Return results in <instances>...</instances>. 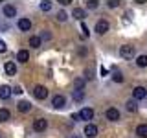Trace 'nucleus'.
<instances>
[{
  "label": "nucleus",
  "mask_w": 147,
  "mask_h": 138,
  "mask_svg": "<svg viewBox=\"0 0 147 138\" xmlns=\"http://www.w3.org/2000/svg\"><path fill=\"white\" fill-rule=\"evenodd\" d=\"M119 55H121L123 59H132L136 55V48L131 44H123L121 48H119Z\"/></svg>",
  "instance_id": "f257e3e1"
},
{
  "label": "nucleus",
  "mask_w": 147,
  "mask_h": 138,
  "mask_svg": "<svg viewBox=\"0 0 147 138\" xmlns=\"http://www.w3.org/2000/svg\"><path fill=\"white\" fill-rule=\"evenodd\" d=\"M109 28H110V24H109V20H105V18H101V20L96 22V31H98L99 35H105L109 31Z\"/></svg>",
  "instance_id": "f03ea898"
},
{
  "label": "nucleus",
  "mask_w": 147,
  "mask_h": 138,
  "mask_svg": "<svg viewBox=\"0 0 147 138\" xmlns=\"http://www.w3.org/2000/svg\"><path fill=\"white\" fill-rule=\"evenodd\" d=\"M33 96L37 99H46V98H48V89L42 87V85H37L33 89Z\"/></svg>",
  "instance_id": "7ed1b4c3"
},
{
  "label": "nucleus",
  "mask_w": 147,
  "mask_h": 138,
  "mask_svg": "<svg viewBox=\"0 0 147 138\" xmlns=\"http://www.w3.org/2000/svg\"><path fill=\"white\" fill-rule=\"evenodd\" d=\"M132 98H134L136 101L145 99L147 98V89H145V87H136V89L132 90Z\"/></svg>",
  "instance_id": "20e7f679"
},
{
  "label": "nucleus",
  "mask_w": 147,
  "mask_h": 138,
  "mask_svg": "<svg viewBox=\"0 0 147 138\" xmlns=\"http://www.w3.org/2000/svg\"><path fill=\"white\" fill-rule=\"evenodd\" d=\"M105 116H107V120H110V122H118L119 120V110L116 107H109L107 112H105Z\"/></svg>",
  "instance_id": "39448f33"
},
{
  "label": "nucleus",
  "mask_w": 147,
  "mask_h": 138,
  "mask_svg": "<svg viewBox=\"0 0 147 138\" xmlns=\"http://www.w3.org/2000/svg\"><path fill=\"white\" fill-rule=\"evenodd\" d=\"M46 127H48V122H46L44 118H37L35 122H33V129L37 133H42V131H46Z\"/></svg>",
  "instance_id": "423d86ee"
},
{
  "label": "nucleus",
  "mask_w": 147,
  "mask_h": 138,
  "mask_svg": "<svg viewBox=\"0 0 147 138\" xmlns=\"http://www.w3.org/2000/svg\"><path fill=\"white\" fill-rule=\"evenodd\" d=\"M85 135H86V138H96L98 136V127H96L94 123H86L85 125Z\"/></svg>",
  "instance_id": "0eeeda50"
},
{
  "label": "nucleus",
  "mask_w": 147,
  "mask_h": 138,
  "mask_svg": "<svg viewBox=\"0 0 147 138\" xmlns=\"http://www.w3.org/2000/svg\"><path fill=\"white\" fill-rule=\"evenodd\" d=\"M11 94H13L11 87H7V85L0 87V99H9V98H11Z\"/></svg>",
  "instance_id": "6e6552de"
},
{
  "label": "nucleus",
  "mask_w": 147,
  "mask_h": 138,
  "mask_svg": "<svg viewBox=\"0 0 147 138\" xmlns=\"http://www.w3.org/2000/svg\"><path fill=\"white\" fill-rule=\"evenodd\" d=\"M79 116H81V120H92V118H94V109H90V107L81 109L79 110Z\"/></svg>",
  "instance_id": "1a4fd4ad"
},
{
  "label": "nucleus",
  "mask_w": 147,
  "mask_h": 138,
  "mask_svg": "<svg viewBox=\"0 0 147 138\" xmlns=\"http://www.w3.org/2000/svg\"><path fill=\"white\" fill-rule=\"evenodd\" d=\"M30 28H31L30 18H18V30L20 31H30Z\"/></svg>",
  "instance_id": "9d476101"
},
{
  "label": "nucleus",
  "mask_w": 147,
  "mask_h": 138,
  "mask_svg": "<svg viewBox=\"0 0 147 138\" xmlns=\"http://www.w3.org/2000/svg\"><path fill=\"white\" fill-rule=\"evenodd\" d=\"M4 70H6L7 76H15V74H17V64L13 61H7L6 64H4Z\"/></svg>",
  "instance_id": "9b49d317"
},
{
  "label": "nucleus",
  "mask_w": 147,
  "mask_h": 138,
  "mask_svg": "<svg viewBox=\"0 0 147 138\" xmlns=\"http://www.w3.org/2000/svg\"><path fill=\"white\" fill-rule=\"evenodd\" d=\"M52 105H53L55 109H63V107H64V96H61V94L53 96V99H52Z\"/></svg>",
  "instance_id": "f8f14e48"
},
{
  "label": "nucleus",
  "mask_w": 147,
  "mask_h": 138,
  "mask_svg": "<svg viewBox=\"0 0 147 138\" xmlns=\"http://www.w3.org/2000/svg\"><path fill=\"white\" fill-rule=\"evenodd\" d=\"M4 15L9 17V18L15 17V15H17V7H15V6H11V4H6V6H4Z\"/></svg>",
  "instance_id": "ddd939ff"
},
{
  "label": "nucleus",
  "mask_w": 147,
  "mask_h": 138,
  "mask_svg": "<svg viewBox=\"0 0 147 138\" xmlns=\"http://www.w3.org/2000/svg\"><path fill=\"white\" fill-rule=\"evenodd\" d=\"M17 61L18 63H28L30 61V52H28V50H20V52L17 53Z\"/></svg>",
  "instance_id": "4468645a"
},
{
  "label": "nucleus",
  "mask_w": 147,
  "mask_h": 138,
  "mask_svg": "<svg viewBox=\"0 0 147 138\" xmlns=\"http://www.w3.org/2000/svg\"><path fill=\"white\" fill-rule=\"evenodd\" d=\"M17 109L20 110V112H30V110H31V103H30V101H18Z\"/></svg>",
  "instance_id": "2eb2a0df"
},
{
  "label": "nucleus",
  "mask_w": 147,
  "mask_h": 138,
  "mask_svg": "<svg viewBox=\"0 0 147 138\" xmlns=\"http://www.w3.org/2000/svg\"><path fill=\"white\" fill-rule=\"evenodd\" d=\"M136 135L140 138H147V123H140L136 127Z\"/></svg>",
  "instance_id": "dca6fc26"
},
{
  "label": "nucleus",
  "mask_w": 147,
  "mask_h": 138,
  "mask_svg": "<svg viewBox=\"0 0 147 138\" xmlns=\"http://www.w3.org/2000/svg\"><path fill=\"white\" fill-rule=\"evenodd\" d=\"M74 18H77V20H81L83 22V18L86 17V13H85V9H81V7H74Z\"/></svg>",
  "instance_id": "f3484780"
},
{
  "label": "nucleus",
  "mask_w": 147,
  "mask_h": 138,
  "mask_svg": "<svg viewBox=\"0 0 147 138\" xmlns=\"http://www.w3.org/2000/svg\"><path fill=\"white\" fill-rule=\"evenodd\" d=\"M127 110H129V112H136V110H138L136 99H129V101H127Z\"/></svg>",
  "instance_id": "a211bd4d"
},
{
  "label": "nucleus",
  "mask_w": 147,
  "mask_h": 138,
  "mask_svg": "<svg viewBox=\"0 0 147 138\" xmlns=\"http://www.w3.org/2000/svg\"><path fill=\"white\" fill-rule=\"evenodd\" d=\"M136 64L140 68H145L147 66V55H138V57H136Z\"/></svg>",
  "instance_id": "6ab92c4d"
},
{
  "label": "nucleus",
  "mask_w": 147,
  "mask_h": 138,
  "mask_svg": "<svg viewBox=\"0 0 147 138\" xmlns=\"http://www.w3.org/2000/svg\"><path fill=\"white\" fill-rule=\"evenodd\" d=\"M11 118V112L7 109H0V122H7Z\"/></svg>",
  "instance_id": "aec40b11"
},
{
  "label": "nucleus",
  "mask_w": 147,
  "mask_h": 138,
  "mask_svg": "<svg viewBox=\"0 0 147 138\" xmlns=\"http://www.w3.org/2000/svg\"><path fill=\"white\" fill-rule=\"evenodd\" d=\"M40 41H42L40 37H30V46H31V48H39Z\"/></svg>",
  "instance_id": "412c9836"
},
{
  "label": "nucleus",
  "mask_w": 147,
  "mask_h": 138,
  "mask_svg": "<svg viewBox=\"0 0 147 138\" xmlns=\"http://www.w3.org/2000/svg\"><path fill=\"white\" fill-rule=\"evenodd\" d=\"M83 89H85V81H83L81 77L74 81V90H83Z\"/></svg>",
  "instance_id": "4be33fe9"
},
{
  "label": "nucleus",
  "mask_w": 147,
  "mask_h": 138,
  "mask_svg": "<svg viewBox=\"0 0 147 138\" xmlns=\"http://www.w3.org/2000/svg\"><path fill=\"white\" fill-rule=\"evenodd\" d=\"M85 99V92L83 90H74V101H83Z\"/></svg>",
  "instance_id": "5701e85b"
},
{
  "label": "nucleus",
  "mask_w": 147,
  "mask_h": 138,
  "mask_svg": "<svg viewBox=\"0 0 147 138\" xmlns=\"http://www.w3.org/2000/svg\"><path fill=\"white\" fill-rule=\"evenodd\" d=\"M112 79L116 81V83H123V74L119 72V70H114V74H112Z\"/></svg>",
  "instance_id": "b1692460"
},
{
  "label": "nucleus",
  "mask_w": 147,
  "mask_h": 138,
  "mask_svg": "<svg viewBox=\"0 0 147 138\" xmlns=\"http://www.w3.org/2000/svg\"><path fill=\"white\" fill-rule=\"evenodd\" d=\"M40 11H50V9H52V2H46V0H44V2H40Z\"/></svg>",
  "instance_id": "393cba45"
},
{
  "label": "nucleus",
  "mask_w": 147,
  "mask_h": 138,
  "mask_svg": "<svg viewBox=\"0 0 147 138\" xmlns=\"http://www.w3.org/2000/svg\"><path fill=\"white\" fill-rule=\"evenodd\" d=\"M66 18H68V15H66L64 11H59V13H57V20H59V22H64Z\"/></svg>",
  "instance_id": "a878e982"
},
{
  "label": "nucleus",
  "mask_w": 147,
  "mask_h": 138,
  "mask_svg": "<svg viewBox=\"0 0 147 138\" xmlns=\"http://www.w3.org/2000/svg\"><path fill=\"white\" fill-rule=\"evenodd\" d=\"M81 31H83V35H85V37H88V33H90V31H88V26H86L85 22H81Z\"/></svg>",
  "instance_id": "bb28decb"
},
{
  "label": "nucleus",
  "mask_w": 147,
  "mask_h": 138,
  "mask_svg": "<svg viewBox=\"0 0 147 138\" xmlns=\"http://www.w3.org/2000/svg\"><path fill=\"white\" fill-rule=\"evenodd\" d=\"M86 4H88V7H90V9H96V7L99 6V4H98V0H90V2H86Z\"/></svg>",
  "instance_id": "cd10ccee"
},
{
  "label": "nucleus",
  "mask_w": 147,
  "mask_h": 138,
  "mask_svg": "<svg viewBox=\"0 0 147 138\" xmlns=\"http://www.w3.org/2000/svg\"><path fill=\"white\" fill-rule=\"evenodd\" d=\"M7 50V46H6V43H4V41H0V53H4Z\"/></svg>",
  "instance_id": "c85d7f7f"
},
{
  "label": "nucleus",
  "mask_w": 147,
  "mask_h": 138,
  "mask_svg": "<svg viewBox=\"0 0 147 138\" xmlns=\"http://www.w3.org/2000/svg\"><path fill=\"white\" fill-rule=\"evenodd\" d=\"M119 6V2H116V0H110L109 2V7H118Z\"/></svg>",
  "instance_id": "c756f323"
},
{
  "label": "nucleus",
  "mask_w": 147,
  "mask_h": 138,
  "mask_svg": "<svg viewBox=\"0 0 147 138\" xmlns=\"http://www.w3.org/2000/svg\"><path fill=\"white\" fill-rule=\"evenodd\" d=\"M13 92H15V94H22V89H20V87H15Z\"/></svg>",
  "instance_id": "7c9ffc66"
},
{
  "label": "nucleus",
  "mask_w": 147,
  "mask_h": 138,
  "mask_svg": "<svg viewBox=\"0 0 147 138\" xmlns=\"http://www.w3.org/2000/svg\"><path fill=\"white\" fill-rule=\"evenodd\" d=\"M70 138H79V136H76V135H74V136H70Z\"/></svg>",
  "instance_id": "2f4dec72"
}]
</instances>
